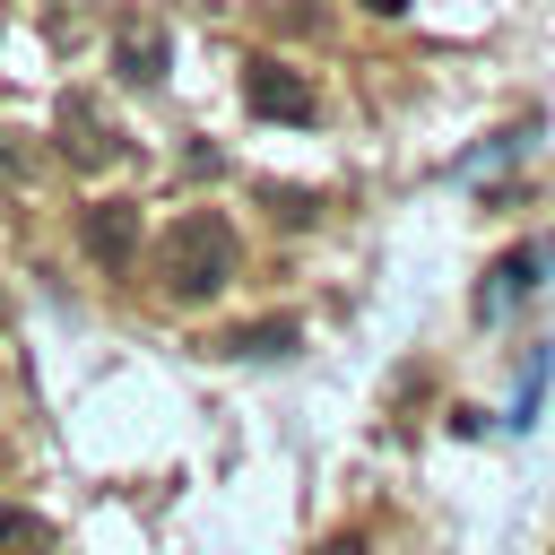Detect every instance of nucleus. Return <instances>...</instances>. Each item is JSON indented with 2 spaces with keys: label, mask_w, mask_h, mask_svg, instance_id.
Instances as JSON below:
<instances>
[{
  "label": "nucleus",
  "mask_w": 555,
  "mask_h": 555,
  "mask_svg": "<svg viewBox=\"0 0 555 555\" xmlns=\"http://www.w3.org/2000/svg\"><path fill=\"white\" fill-rule=\"evenodd\" d=\"M234 269H243V243H234V225H225L217 208L173 217V225L156 234V251H147V278H156V295H173V304H208L217 286H234Z\"/></svg>",
  "instance_id": "obj_1"
},
{
  "label": "nucleus",
  "mask_w": 555,
  "mask_h": 555,
  "mask_svg": "<svg viewBox=\"0 0 555 555\" xmlns=\"http://www.w3.org/2000/svg\"><path fill=\"white\" fill-rule=\"evenodd\" d=\"M52 147H61V165H69V173H104V165L121 156V121H113L87 87H69V95H61V113H52Z\"/></svg>",
  "instance_id": "obj_2"
},
{
  "label": "nucleus",
  "mask_w": 555,
  "mask_h": 555,
  "mask_svg": "<svg viewBox=\"0 0 555 555\" xmlns=\"http://www.w3.org/2000/svg\"><path fill=\"white\" fill-rule=\"evenodd\" d=\"M243 104H251L260 121H312V113H321L312 78H304V69H286V61H269V52H251V61H243Z\"/></svg>",
  "instance_id": "obj_3"
},
{
  "label": "nucleus",
  "mask_w": 555,
  "mask_h": 555,
  "mask_svg": "<svg viewBox=\"0 0 555 555\" xmlns=\"http://www.w3.org/2000/svg\"><path fill=\"white\" fill-rule=\"evenodd\" d=\"M78 243H87L95 269H130V260H139V208H130V199H95V208L78 217Z\"/></svg>",
  "instance_id": "obj_4"
},
{
  "label": "nucleus",
  "mask_w": 555,
  "mask_h": 555,
  "mask_svg": "<svg viewBox=\"0 0 555 555\" xmlns=\"http://www.w3.org/2000/svg\"><path fill=\"white\" fill-rule=\"evenodd\" d=\"M538 269H546V251H538V243L503 251V260L486 269V286H477V312H486V321H503V312H512L520 295H538Z\"/></svg>",
  "instance_id": "obj_5"
},
{
  "label": "nucleus",
  "mask_w": 555,
  "mask_h": 555,
  "mask_svg": "<svg viewBox=\"0 0 555 555\" xmlns=\"http://www.w3.org/2000/svg\"><path fill=\"white\" fill-rule=\"evenodd\" d=\"M113 69H121V87H165V26H121Z\"/></svg>",
  "instance_id": "obj_6"
},
{
  "label": "nucleus",
  "mask_w": 555,
  "mask_h": 555,
  "mask_svg": "<svg viewBox=\"0 0 555 555\" xmlns=\"http://www.w3.org/2000/svg\"><path fill=\"white\" fill-rule=\"evenodd\" d=\"M0 555H61V538H52V520H43V512L0 503Z\"/></svg>",
  "instance_id": "obj_7"
},
{
  "label": "nucleus",
  "mask_w": 555,
  "mask_h": 555,
  "mask_svg": "<svg viewBox=\"0 0 555 555\" xmlns=\"http://www.w3.org/2000/svg\"><path fill=\"white\" fill-rule=\"evenodd\" d=\"M286 347H295V321H251L225 338V356H286Z\"/></svg>",
  "instance_id": "obj_8"
},
{
  "label": "nucleus",
  "mask_w": 555,
  "mask_h": 555,
  "mask_svg": "<svg viewBox=\"0 0 555 555\" xmlns=\"http://www.w3.org/2000/svg\"><path fill=\"white\" fill-rule=\"evenodd\" d=\"M260 199H269V217H286V225H312V191H278V182H269Z\"/></svg>",
  "instance_id": "obj_9"
},
{
  "label": "nucleus",
  "mask_w": 555,
  "mask_h": 555,
  "mask_svg": "<svg viewBox=\"0 0 555 555\" xmlns=\"http://www.w3.org/2000/svg\"><path fill=\"white\" fill-rule=\"evenodd\" d=\"M0 182H26V147H17L9 121H0Z\"/></svg>",
  "instance_id": "obj_10"
},
{
  "label": "nucleus",
  "mask_w": 555,
  "mask_h": 555,
  "mask_svg": "<svg viewBox=\"0 0 555 555\" xmlns=\"http://www.w3.org/2000/svg\"><path fill=\"white\" fill-rule=\"evenodd\" d=\"M364 9H373V17H399V9H408V0H364Z\"/></svg>",
  "instance_id": "obj_11"
}]
</instances>
